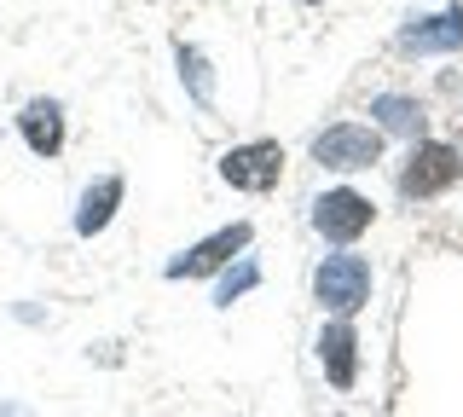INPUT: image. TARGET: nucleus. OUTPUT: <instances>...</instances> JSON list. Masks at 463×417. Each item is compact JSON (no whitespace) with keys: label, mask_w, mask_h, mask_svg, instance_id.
I'll use <instances>...</instances> for the list:
<instances>
[{"label":"nucleus","mask_w":463,"mask_h":417,"mask_svg":"<svg viewBox=\"0 0 463 417\" xmlns=\"http://www.w3.org/2000/svg\"><path fill=\"white\" fill-rule=\"evenodd\" d=\"M313 290H318V301H325L330 313L365 308V296H371V261H365V255H325L318 272H313Z\"/></svg>","instance_id":"1"},{"label":"nucleus","mask_w":463,"mask_h":417,"mask_svg":"<svg viewBox=\"0 0 463 417\" xmlns=\"http://www.w3.org/2000/svg\"><path fill=\"white\" fill-rule=\"evenodd\" d=\"M371 117L388 128V134H423V105L417 99H400V93H376L371 99Z\"/></svg>","instance_id":"11"},{"label":"nucleus","mask_w":463,"mask_h":417,"mask_svg":"<svg viewBox=\"0 0 463 417\" xmlns=\"http://www.w3.org/2000/svg\"><path fill=\"white\" fill-rule=\"evenodd\" d=\"M243 243H250V226H221V232L214 238H203V243H192V250L185 255H174L168 261V279H203V272H214V267H226L232 255L243 250Z\"/></svg>","instance_id":"5"},{"label":"nucleus","mask_w":463,"mask_h":417,"mask_svg":"<svg viewBox=\"0 0 463 417\" xmlns=\"http://www.w3.org/2000/svg\"><path fill=\"white\" fill-rule=\"evenodd\" d=\"M174 59H180V76H185V88H192L197 105H214V81H209V64H203V52L180 41V52H174Z\"/></svg>","instance_id":"12"},{"label":"nucleus","mask_w":463,"mask_h":417,"mask_svg":"<svg viewBox=\"0 0 463 417\" xmlns=\"http://www.w3.org/2000/svg\"><path fill=\"white\" fill-rule=\"evenodd\" d=\"M400 47L405 52H458L463 47V6H446V12H434V18L405 24Z\"/></svg>","instance_id":"7"},{"label":"nucleus","mask_w":463,"mask_h":417,"mask_svg":"<svg viewBox=\"0 0 463 417\" xmlns=\"http://www.w3.org/2000/svg\"><path fill=\"white\" fill-rule=\"evenodd\" d=\"M18 128H24L35 156H58V146H64V110H58V99H29Z\"/></svg>","instance_id":"8"},{"label":"nucleus","mask_w":463,"mask_h":417,"mask_svg":"<svg viewBox=\"0 0 463 417\" xmlns=\"http://www.w3.org/2000/svg\"><path fill=\"white\" fill-rule=\"evenodd\" d=\"M255 279H260V267H255V261H238V267H232L221 284H214V301H221V308H232V296L255 290Z\"/></svg>","instance_id":"13"},{"label":"nucleus","mask_w":463,"mask_h":417,"mask_svg":"<svg viewBox=\"0 0 463 417\" xmlns=\"http://www.w3.org/2000/svg\"><path fill=\"white\" fill-rule=\"evenodd\" d=\"M318 359H325V371H330L336 388H354V377H359V336L347 325H325L318 330Z\"/></svg>","instance_id":"9"},{"label":"nucleus","mask_w":463,"mask_h":417,"mask_svg":"<svg viewBox=\"0 0 463 417\" xmlns=\"http://www.w3.org/2000/svg\"><path fill=\"white\" fill-rule=\"evenodd\" d=\"M221 175L238 185V192H272L284 175V151L272 139H255V146H238L221 156Z\"/></svg>","instance_id":"3"},{"label":"nucleus","mask_w":463,"mask_h":417,"mask_svg":"<svg viewBox=\"0 0 463 417\" xmlns=\"http://www.w3.org/2000/svg\"><path fill=\"white\" fill-rule=\"evenodd\" d=\"M116 204H122V180L105 175V180L93 185V192L81 197V209H76V232H81V238L105 232V226H110V214H116Z\"/></svg>","instance_id":"10"},{"label":"nucleus","mask_w":463,"mask_h":417,"mask_svg":"<svg viewBox=\"0 0 463 417\" xmlns=\"http://www.w3.org/2000/svg\"><path fill=\"white\" fill-rule=\"evenodd\" d=\"M307 6H313V0H307Z\"/></svg>","instance_id":"14"},{"label":"nucleus","mask_w":463,"mask_h":417,"mask_svg":"<svg viewBox=\"0 0 463 417\" xmlns=\"http://www.w3.org/2000/svg\"><path fill=\"white\" fill-rule=\"evenodd\" d=\"M458 175H463V156L452 146H417L411 163H405V175H400V192L405 197H434V192H446Z\"/></svg>","instance_id":"4"},{"label":"nucleus","mask_w":463,"mask_h":417,"mask_svg":"<svg viewBox=\"0 0 463 417\" xmlns=\"http://www.w3.org/2000/svg\"><path fill=\"white\" fill-rule=\"evenodd\" d=\"M313 226H318L330 243H354V238L371 226V204H365L359 192H325V197L313 204Z\"/></svg>","instance_id":"6"},{"label":"nucleus","mask_w":463,"mask_h":417,"mask_svg":"<svg viewBox=\"0 0 463 417\" xmlns=\"http://www.w3.org/2000/svg\"><path fill=\"white\" fill-rule=\"evenodd\" d=\"M376 156H383V134H376V128H359V122H336V128H325V134L313 139V163L342 168V175L371 168Z\"/></svg>","instance_id":"2"}]
</instances>
